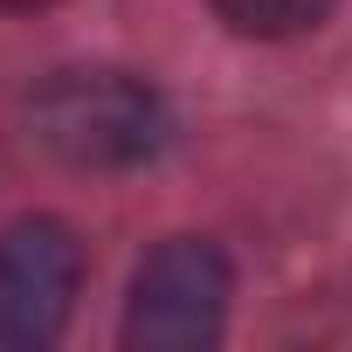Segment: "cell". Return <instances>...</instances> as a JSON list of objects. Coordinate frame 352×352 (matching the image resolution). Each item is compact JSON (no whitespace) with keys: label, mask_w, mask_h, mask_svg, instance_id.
Masks as SVG:
<instances>
[{"label":"cell","mask_w":352,"mask_h":352,"mask_svg":"<svg viewBox=\"0 0 352 352\" xmlns=\"http://www.w3.org/2000/svg\"><path fill=\"white\" fill-rule=\"evenodd\" d=\"M214 14L242 35H263V42H283V35H311L331 0H214Z\"/></svg>","instance_id":"4"},{"label":"cell","mask_w":352,"mask_h":352,"mask_svg":"<svg viewBox=\"0 0 352 352\" xmlns=\"http://www.w3.org/2000/svg\"><path fill=\"white\" fill-rule=\"evenodd\" d=\"M28 131L76 173H124L159 152L166 111L124 69H56L28 97Z\"/></svg>","instance_id":"1"},{"label":"cell","mask_w":352,"mask_h":352,"mask_svg":"<svg viewBox=\"0 0 352 352\" xmlns=\"http://www.w3.org/2000/svg\"><path fill=\"white\" fill-rule=\"evenodd\" d=\"M0 8H49V0H0Z\"/></svg>","instance_id":"5"},{"label":"cell","mask_w":352,"mask_h":352,"mask_svg":"<svg viewBox=\"0 0 352 352\" xmlns=\"http://www.w3.org/2000/svg\"><path fill=\"white\" fill-rule=\"evenodd\" d=\"M228 324V256L201 235H173L159 242L124 304V345L138 352H201Z\"/></svg>","instance_id":"2"},{"label":"cell","mask_w":352,"mask_h":352,"mask_svg":"<svg viewBox=\"0 0 352 352\" xmlns=\"http://www.w3.org/2000/svg\"><path fill=\"white\" fill-rule=\"evenodd\" d=\"M76 283H83V242L63 221L35 214L0 228V352L49 345L69 324Z\"/></svg>","instance_id":"3"}]
</instances>
